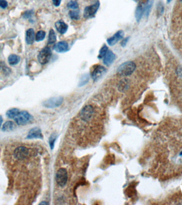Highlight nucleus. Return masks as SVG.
<instances>
[{
    "label": "nucleus",
    "instance_id": "6",
    "mask_svg": "<svg viewBox=\"0 0 182 205\" xmlns=\"http://www.w3.org/2000/svg\"><path fill=\"white\" fill-rule=\"evenodd\" d=\"M68 174L65 168H60L58 170L56 175V181L58 185L61 187H63L67 183Z\"/></svg>",
    "mask_w": 182,
    "mask_h": 205
},
{
    "label": "nucleus",
    "instance_id": "21",
    "mask_svg": "<svg viewBox=\"0 0 182 205\" xmlns=\"http://www.w3.org/2000/svg\"><path fill=\"white\" fill-rule=\"evenodd\" d=\"M56 40H57V36H56L55 32L53 30L51 29V30H50L49 35H48V44H53L56 41Z\"/></svg>",
    "mask_w": 182,
    "mask_h": 205
},
{
    "label": "nucleus",
    "instance_id": "15",
    "mask_svg": "<svg viewBox=\"0 0 182 205\" xmlns=\"http://www.w3.org/2000/svg\"><path fill=\"white\" fill-rule=\"evenodd\" d=\"M35 40L34 30L32 28L28 29L26 34V42L28 44H32Z\"/></svg>",
    "mask_w": 182,
    "mask_h": 205
},
{
    "label": "nucleus",
    "instance_id": "10",
    "mask_svg": "<svg viewBox=\"0 0 182 205\" xmlns=\"http://www.w3.org/2000/svg\"><path fill=\"white\" fill-rule=\"evenodd\" d=\"M124 33L122 30H120L118 31L113 36L109 38L107 40V42L109 45L111 46H113L114 45H115L119 40L122 39V37L124 36Z\"/></svg>",
    "mask_w": 182,
    "mask_h": 205
},
{
    "label": "nucleus",
    "instance_id": "19",
    "mask_svg": "<svg viewBox=\"0 0 182 205\" xmlns=\"http://www.w3.org/2000/svg\"><path fill=\"white\" fill-rule=\"evenodd\" d=\"M143 12H144V8L142 7V5H138L135 11V18L137 21H139L141 20L142 16L143 15Z\"/></svg>",
    "mask_w": 182,
    "mask_h": 205
},
{
    "label": "nucleus",
    "instance_id": "16",
    "mask_svg": "<svg viewBox=\"0 0 182 205\" xmlns=\"http://www.w3.org/2000/svg\"><path fill=\"white\" fill-rule=\"evenodd\" d=\"M20 61V57L16 55H11L8 57V62L10 65H15Z\"/></svg>",
    "mask_w": 182,
    "mask_h": 205
},
{
    "label": "nucleus",
    "instance_id": "3",
    "mask_svg": "<svg viewBox=\"0 0 182 205\" xmlns=\"http://www.w3.org/2000/svg\"><path fill=\"white\" fill-rule=\"evenodd\" d=\"M100 5L99 1L97 0L93 5L86 7L84 11V17L86 19L94 18L99 8Z\"/></svg>",
    "mask_w": 182,
    "mask_h": 205
},
{
    "label": "nucleus",
    "instance_id": "11",
    "mask_svg": "<svg viewBox=\"0 0 182 205\" xmlns=\"http://www.w3.org/2000/svg\"><path fill=\"white\" fill-rule=\"evenodd\" d=\"M43 136L42 134L41 131L39 128H33L32 129L28 134L27 138L29 139L33 138H42Z\"/></svg>",
    "mask_w": 182,
    "mask_h": 205
},
{
    "label": "nucleus",
    "instance_id": "32",
    "mask_svg": "<svg viewBox=\"0 0 182 205\" xmlns=\"http://www.w3.org/2000/svg\"><path fill=\"white\" fill-rule=\"evenodd\" d=\"M3 122V119L2 117H1V115H0V128H1V126L2 125V124Z\"/></svg>",
    "mask_w": 182,
    "mask_h": 205
},
{
    "label": "nucleus",
    "instance_id": "4",
    "mask_svg": "<svg viewBox=\"0 0 182 205\" xmlns=\"http://www.w3.org/2000/svg\"><path fill=\"white\" fill-rule=\"evenodd\" d=\"M52 56V51L50 48L45 47L39 52L38 55V60L42 65H45L48 63Z\"/></svg>",
    "mask_w": 182,
    "mask_h": 205
},
{
    "label": "nucleus",
    "instance_id": "20",
    "mask_svg": "<svg viewBox=\"0 0 182 205\" xmlns=\"http://www.w3.org/2000/svg\"><path fill=\"white\" fill-rule=\"evenodd\" d=\"M20 111V110L16 109V108H14V109H11L10 110H8L7 111V116L10 119H14V118L16 116L17 114H18V113Z\"/></svg>",
    "mask_w": 182,
    "mask_h": 205
},
{
    "label": "nucleus",
    "instance_id": "12",
    "mask_svg": "<svg viewBox=\"0 0 182 205\" xmlns=\"http://www.w3.org/2000/svg\"><path fill=\"white\" fill-rule=\"evenodd\" d=\"M55 26L57 30L61 34H63L66 33L68 28V26L67 24L62 20L57 21L55 24Z\"/></svg>",
    "mask_w": 182,
    "mask_h": 205
},
{
    "label": "nucleus",
    "instance_id": "24",
    "mask_svg": "<svg viewBox=\"0 0 182 205\" xmlns=\"http://www.w3.org/2000/svg\"><path fill=\"white\" fill-rule=\"evenodd\" d=\"M89 79H90V77H89V75L88 74L83 75V76L81 77L80 81H79V86H83L85 84H86L88 82Z\"/></svg>",
    "mask_w": 182,
    "mask_h": 205
},
{
    "label": "nucleus",
    "instance_id": "31",
    "mask_svg": "<svg viewBox=\"0 0 182 205\" xmlns=\"http://www.w3.org/2000/svg\"><path fill=\"white\" fill-rule=\"evenodd\" d=\"M128 41V37H127V38H126V39H125L122 40V42L121 43V44H122V47H125Z\"/></svg>",
    "mask_w": 182,
    "mask_h": 205
},
{
    "label": "nucleus",
    "instance_id": "2",
    "mask_svg": "<svg viewBox=\"0 0 182 205\" xmlns=\"http://www.w3.org/2000/svg\"><path fill=\"white\" fill-rule=\"evenodd\" d=\"M14 121L18 125H25L32 120V117L27 111H19L14 118Z\"/></svg>",
    "mask_w": 182,
    "mask_h": 205
},
{
    "label": "nucleus",
    "instance_id": "1",
    "mask_svg": "<svg viewBox=\"0 0 182 205\" xmlns=\"http://www.w3.org/2000/svg\"><path fill=\"white\" fill-rule=\"evenodd\" d=\"M136 69V65L133 62H127L122 63L117 70L118 74L122 77H127L131 75Z\"/></svg>",
    "mask_w": 182,
    "mask_h": 205
},
{
    "label": "nucleus",
    "instance_id": "5",
    "mask_svg": "<svg viewBox=\"0 0 182 205\" xmlns=\"http://www.w3.org/2000/svg\"><path fill=\"white\" fill-rule=\"evenodd\" d=\"M94 114V110L91 105H87L83 108L80 113V117L84 121H90Z\"/></svg>",
    "mask_w": 182,
    "mask_h": 205
},
{
    "label": "nucleus",
    "instance_id": "36",
    "mask_svg": "<svg viewBox=\"0 0 182 205\" xmlns=\"http://www.w3.org/2000/svg\"><path fill=\"white\" fill-rule=\"evenodd\" d=\"M180 1H181V2H182V0H180Z\"/></svg>",
    "mask_w": 182,
    "mask_h": 205
},
{
    "label": "nucleus",
    "instance_id": "13",
    "mask_svg": "<svg viewBox=\"0 0 182 205\" xmlns=\"http://www.w3.org/2000/svg\"><path fill=\"white\" fill-rule=\"evenodd\" d=\"M115 59V54L113 51H108L106 55L104 57V64L107 66L110 65L113 63Z\"/></svg>",
    "mask_w": 182,
    "mask_h": 205
},
{
    "label": "nucleus",
    "instance_id": "29",
    "mask_svg": "<svg viewBox=\"0 0 182 205\" xmlns=\"http://www.w3.org/2000/svg\"><path fill=\"white\" fill-rule=\"evenodd\" d=\"M8 2L6 0H0V7L5 9L8 7Z\"/></svg>",
    "mask_w": 182,
    "mask_h": 205
},
{
    "label": "nucleus",
    "instance_id": "17",
    "mask_svg": "<svg viewBox=\"0 0 182 205\" xmlns=\"http://www.w3.org/2000/svg\"><path fill=\"white\" fill-rule=\"evenodd\" d=\"M16 127L15 125L12 121H7L5 122L2 127V131H13Z\"/></svg>",
    "mask_w": 182,
    "mask_h": 205
},
{
    "label": "nucleus",
    "instance_id": "34",
    "mask_svg": "<svg viewBox=\"0 0 182 205\" xmlns=\"http://www.w3.org/2000/svg\"><path fill=\"white\" fill-rule=\"evenodd\" d=\"M172 0H167V2L170 3Z\"/></svg>",
    "mask_w": 182,
    "mask_h": 205
},
{
    "label": "nucleus",
    "instance_id": "22",
    "mask_svg": "<svg viewBox=\"0 0 182 205\" xmlns=\"http://www.w3.org/2000/svg\"><path fill=\"white\" fill-rule=\"evenodd\" d=\"M45 35H46V33L44 31L39 30L36 34V37H35L36 41L37 42H39L44 40V38L45 37Z\"/></svg>",
    "mask_w": 182,
    "mask_h": 205
},
{
    "label": "nucleus",
    "instance_id": "7",
    "mask_svg": "<svg viewBox=\"0 0 182 205\" xmlns=\"http://www.w3.org/2000/svg\"><path fill=\"white\" fill-rule=\"evenodd\" d=\"M106 72V68L101 65H97L95 66L91 74V77L93 80L97 81Z\"/></svg>",
    "mask_w": 182,
    "mask_h": 205
},
{
    "label": "nucleus",
    "instance_id": "9",
    "mask_svg": "<svg viewBox=\"0 0 182 205\" xmlns=\"http://www.w3.org/2000/svg\"><path fill=\"white\" fill-rule=\"evenodd\" d=\"M63 102L62 97H55L49 99L44 102V105L48 108H54L58 107L62 104Z\"/></svg>",
    "mask_w": 182,
    "mask_h": 205
},
{
    "label": "nucleus",
    "instance_id": "30",
    "mask_svg": "<svg viewBox=\"0 0 182 205\" xmlns=\"http://www.w3.org/2000/svg\"><path fill=\"white\" fill-rule=\"evenodd\" d=\"M53 5L55 7H59L61 4V0H52Z\"/></svg>",
    "mask_w": 182,
    "mask_h": 205
},
{
    "label": "nucleus",
    "instance_id": "28",
    "mask_svg": "<svg viewBox=\"0 0 182 205\" xmlns=\"http://www.w3.org/2000/svg\"><path fill=\"white\" fill-rule=\"evenodd\" d=\"M34 14V12L32 10H28L27 11L25 12L23 14V17L24 18H29L32 16V14Z\"/></svg>",
    "mask_w": 182,
    "mask_h": 205
},
{
    "label": "nucleus",
    "instance_id": "18",
    "mask_svg": "<svg viewBox=\"0 0 182 205\" xmlns=\"http://www.w3.org/2000/svg\"><path fill=\"white\" fill-rule=\"evenodd\" d=\"M129 87V82L127 79H124L120 81L118 84V89L120 91H126Z\"/></svg>",
    "mask_w": 182,
    "mask_h": 205
},
{
    "label": "nucleus",
    "instance_id": "35",
    "mask_svg": "<svg viewBox=\"0 0 182 205\" xmlns=\"http://www.w3.org/2000/svg\"><path fill=\"white\" fill-rule=\"evenodd\" d=\"M180 156H182V151L180 153Z\"/></svg>",
    "mask_w": 182,
    "mask_h": 205
},
{
    "label": "nucleus",
    "instance_id": "27",
    "mask_svg": "<svg viewBox=\"0 0 182 205\" xmlns=\"http://www.w3.org/2000/svg\"><path fill=\"white\" fill-rule=\"evenodd\" d=\"M56 138H57V136L55 134H52L51 137L50 138L49 144H50V146L51 147V149H53V147H54Z\"/></svg>",
    "mask_w": 182,
    "mask_h": 205
},
{
    "label": "nucleus",
    "instance_id": "8",
    "mask_svg": "<svg viewBox=\"0 0 182 205\" xmlns=\"http://www.w3.org/2000/svg\"><path fill=\"white\" fill-rule=\"evenodd\" d=\"M29 154V150L25 147H19L14 152L15 158L19 160L26 158Z\"/></svg>",
    "mask_w": 182,
    "mask_h": 205
},
{
    "label": "nucleus",
    "instance_id": "23",
    "mask_svg": "<svg viewBox=\"0 0 182 205\" xmlns=\"http://www.w3.org/2000/svg\"><path fill=\"white\" fill-rule=\"evenodd\" d=\"M108 51V48L107 47L106 45H104L103 47H102L101 49H100L99 52V55L98 56V58L102 59L104 58V57L106 55L107 52Z\"/></svg>",
    "mask_w": 182,
    "mask_h": 205
},
{
    "label": "nucleus",
    "instance_id": "26",
    "mask_svg": "<svg viewBox=\"0 0 182 205\" xmlns=\"http://www.w3.org/2000/svg\"><path fill=\"white\" fill-rule=\"evenodd\" d=\"M69 16L73 20H78L79 19V14L77 11H69Z\"/></svg>",
    "mask_w": 182,
    "mask_h": 205
},
{
    "label": "nucleus",
    "instance_id": "14",
    "mask_svg": "<svg viewBox=\"0 0 182 205\" xmlns=\"http://www.w3.org/2000/svg\"><path fill=\"white\" fill-rule=\"evenodd\" d=\"M54 49L58 52H63L68 50V44L66 41L58 42L54 47Z\"/></svg>",
    "mask_w": 182,
    "mask_h": 205
},
{
    "label": "nucleus",
    "instance_id": "33",
    "mask_svg": "<svg viewBox=\"0 0 182 205\" xmlns=\"http://www.w3.org/2000/svg\"><path fill=\"white\" fill-rule=\"evenodd\" d=\"M40 204H48V203H44V202H43V203H41Z\"/></svg>",
    "mask_w": 182,
    "mask_h": 205
},
{
    "label": "nucleus",
    "instance_id": "25",
    "mask_svg": "<svg viewBox=\"0 0 182 205\" xmlns=\"http://www.w3.org/2000/svg\"><path fill=\"white\" fill-rule=\"evenodd\" d=\"M67 7L72 9L76 10L79 8V4L76 1H71L68 3Z\"/></svg>",
    "mask_w": 182,
    "mask_h": 205
}]
</instances>
